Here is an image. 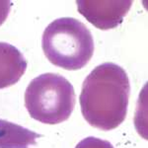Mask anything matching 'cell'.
Listing matches in <instances>:
<instances>
[{"mask_svg": "<svg viewBox=\"0 0 148 148\" xmlns=\"http://www.w3.org/2000/svg\"><path fill=\"white\" fill-rule=\"evenodd\" d=\"M130 95V83L125 69L113 62L100 64L82 84L81 113L94 127L114 130L125 120Z\"/></svg>", "mask_w": 148, "mask_h": 148, "instance_id": "6da1fadb", "label": "cell"}, {"mask_svg": "<svg viewBox=\"0 0 148 148\" xmlns=\"http://www.w3.org/2000/svg\"><path fill=\"white\" fill-rule=\"evenodd\" d=\"M45 56L56 66L79 70L87 65L94 53L92 34L75 18L62 17L52 21L42 39Z\"/></svg>", "mask_w": 148, "mask_h": 148, "instance_id": "7a4b0ae2", "label": "cell"}, {"mask_svg": "<svg viewBox=\"0 0 148 148\" xmlns=\"http://www.w3.org/2000/svg\"><path fill=\"white\" fill-rule=\"evenodd\" d=\"M76 103L71 83L57 73H44L34 78L25 92V106L34 120L57 125L68 120Z\"/></svg>", "mask_w": 148, "mask_h": 148, "instance_id": "3957f363", "label": "cell"}, {"mask_svg": "<svg viewBox=\"0 0 148 148\" xmlns=\"http://www.w3.org/2000/svg\"><path fill=\"white\" fill-rule=\"evenodd\" d=\"M76 4L79 13L93 26L100 30H111L121 24L132 1L79 0Z\"/></svg>", "mask_w": 148, "mask_h": 148, "instance_id": "277c9868", "label": "cell"}, {"mask_svg": "<svg viewBox=\"0 0 148 148\" xmlns=\"http://www.w3.org/2000/svg\"><path fill=\"white\" fill-rule=\"evenodd\" d=\"M27 69V60L17 47L0 42V89L16 84Z\"/></svg>", "mask_w": 148, "mask_h": 148, "instance_id": "5b68a950", "label": "cell"}, {"mask_svg": "<svg viewBox=\"0 0 148 148\" xmlns=\"http://www.w3.org/2000/svg\"><path fill=\"white\" fill-rule=\"evenodd\" d=\"M42 135L11 121L0 119V148H29Z\"/></svg>", "mask_w": 148, "mask_h": 148, "instance_id": "8992f818", "label": "cell"}, {"mask_svg": "<svg viewBox=\"0 0 148 148\" xmlns=\"http://www.w3.org/2000/svg\"><path fill=\"white\" fill-rule=\"evenodd\" d=\"M75 148H114L109 141L94 136L86 137L78 143Z\"/></svg>", "mask_w": 148, "mask_h": 148, "instance_id": "52a82bcc", "label": "cell"}, {"mask_svg": "<svg viewBox=\"0 0 148 148\" xmlns=\"http://www.w3.org/2000/svg\"><path fill=\"white\" fill-rule=\"evenodd\" d=\"M11 1H0V26L6 21L11 10Z\"/></svg>", "mask_w": 148, "mask_h": 148, "instance_id": "ba28073f", "label": "cell"}]
</instances>
